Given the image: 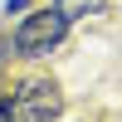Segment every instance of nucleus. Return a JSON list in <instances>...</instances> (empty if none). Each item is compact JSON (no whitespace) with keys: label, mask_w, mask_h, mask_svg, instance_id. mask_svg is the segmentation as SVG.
Listing matches in <instances>:
<instances>
[{"label":"nucleus","mask_w":122,"mask_h":122,"mask_svg":"<svg viewBox=\"0 0 122 122\" xmlns=\"http://www.w3.org/2000/svg\"><path fill=\"white\" fill-rule=\"evenodd\" d=\"M64 34H68V20L59 15V10H29V15L15 25L10 44H15L20 59H44L49 49L64 44Z\"/></svg>","instance_id":"1"},{"label":"nucleus","mask_w":122,"mask_h":122,"mask_svg":"<svg viewBox=\"0 0 122 122\" xmlns=\"http://www.w3.org/2000/svg\"><path fill=\"white\" fill-rule=\"evenodd\" d=\"M5 107H10V122H59L64 93L54 78H25L15 98H5Z\"/></svg>","instance_id":"2"},{"label":"nucleus","mask_w":122,"mask_h":122,"mask_svg":"<svg viewBox=\"0 0 122 122\" xmlns=\"http://www.w3.org/2000/svg\"><path fill=\"white\" fill-rule=\"evenodd\" d=\"M54 10L73 25V20H83V15H98V10H103V0H54Z\"/></svg>","instance_id":"3"},{"label":"nucleus","mask_w":122,"mask_h":122,"mask_svg":"<svg viewBox=\"0 0 122 122\" xmlns=\"http://www.w3.org/2000/svg\"><path fill=\"white\" fill-rule=\"evenodd\" d=\"M20 10H29V0H5V15H20Z\"/></svg>","instance_id":"4"},{"label":"nucleus","mask_w":122,"mask_h":122,"mask_svg":"<svg viewBox=\"0 0 122 122\" xmlns=\"http://www.w3.org/2000/svg\"><path fill=\"white\" fill-rule=\"evenodd\" d=\"M5 54H10V39H0V64H5Z\"/></svg>","instance_id":"5"},{"label":"nucleus","mask_w":122,"mask_h":122,"mask_svg":"<svg viewBox=\"0 0 122 122\" xmlns=\"http://www.w3.org/2000/svg\"><path fill=\"white\" fill-rule=\"evenodd\" d=\"M0 122H10V107H5V98H0Z\"/></svg>","instance_id":"6"}]
</instances>
